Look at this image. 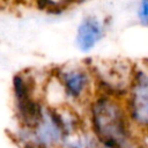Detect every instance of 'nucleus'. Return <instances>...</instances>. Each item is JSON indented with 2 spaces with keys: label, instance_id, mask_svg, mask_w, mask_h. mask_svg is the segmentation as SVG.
Here are the masks:
<instances>
[{
  "label": "nucleus",
  "instance_id": "nucleus-1",
  "mask_svg": "<svg viewBox=\"0 0 148 148\" xmlns=\"http://www.w3.org/2000/svg\"><path fill=\"white\" fill-rule=\"evenodd\" d=\"M91 125L106 148H134L130 116L118 98L99 94L90 104Z\"/></svg>",
  "mask_w": 148,
  "mask_h": 148
},
{
  "label": "nucleus",
  "instance_id": "nucleus-2",
  "mask_svg": "<svg viewBox=\"0 0 148 148\" xmlns=\"http://www.w3.org/2000/svg\"><path fill=\"white\" fill-rule=\"evenodd\" d=\"M127 96L126 110L130 119L148 131V73L135 65Z\"/></svg>",
  "mask_w": 148,
  "mask_h": 148
},
{
  "label": "nucleus",
  "instance_id": "nucleus-3",
  "mask_svg": "<svg viewBox=\"0 0 148 148\" xmlns=\"http://www.w3.org/2000/svg\"><path fill=\"white\" fill-rule=\"evenodd\" d=\"M60 81L66 97L74 101L82 99L94 84V76L88 65H64L52 72Z\"/></svg>",
  "mask_w": 148,
  "mask_h": 148
},
{
  "label": "nucleus",
  "instance_id": "nucleus-4",
  "mask_svg": "<svg viewBox=\"0 0 148 148\" xmlns=\"http://www.w3.org/2000/svg\"><path fill=\"white\" fill-rule=\"evenodd\" d=\"M104 31L105 25L96 16L89 15L83 17L76 29V47L83 53L90 52L96 46V44L103 38Z\"/></svg>",
  "mask_w": 148,
  "mask_h": 148
},
{
  "label": "nucleus",
  "instance_id": "nucleus-5",
  "mask_svg": "<svg viewBox=\"0 0 148 148\" xmlns=\"http://www.w3.org/2000/svg\"><path fill=\"white\" fill-rule=\"evenodd\" d=\"M138 18L142 25L148 27V0H140L138 7Z\"/></svg>",
  "mask_w": 148,
  "mask_h": 148
}]
</instances>
